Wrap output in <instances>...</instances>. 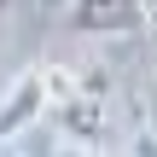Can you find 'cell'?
Returning <instances> with one entry per match:
<instances>
[{"label": "cell", "instance_id": "cell-6", "mask_svg": "<svg viewBox=\"0 0 157 157\" xmlns=\"http://www.w3.org/2000/svg\"><path fill=\"white\" fill-rule=\"evenodd\" d=\"M35 6H41V12H64V0H35Z\"/></svg>", "mask_w": 157, "mask_h": 157}, {"label": "cell", "instance_id": "cell-5", "mask_svg": "<svg viewBox=\"0 0 157 157\" xmlns=\"http://www.w3.org/2000/svg\"><path fill=\"white\" fill-rule=\"evenodd\" d=\"M146 105H151V117H146V122H157V70H151V82H146Z\"/></svg>", "mask_w": 157, "mask_h": 157}, {"label": "cell", "instance_id": "cell-3", "mask_svg": "<svg viewBox=\"0 0 157 157\" xmlns=\"http://www.w3.org/2000/svg\"><path fill=\"white\" fill-rule=\"evenodd\" d=\"M47 117V70H23L6 93H0V146H12L23 128H35Z\"/></svg>", "mask_w": 157, "mask_h": 157}, {"label": "cell", "instance_id": "cell-2", "mask_svg": "<svg viewBox=\"0 0 157 157\" xmlns=\"http://www.w3.org/2000/svg\"><path fill=\"white\" fill-rule=\"evenodd\" d=\"M64 23L76 35H93V41L140 35L146 29V0H64Z\"/></svg>", "mask_w": 157, "mask_h": 157}, {"label": "cell", "instance_id": "cell-4", "mask_svg": "<svg viewBox=\"0 0 157 157\" xmlns=\"http://www.w3.org/2000/svg\"><path fill=\"white\" fill-rule=\"evenodd\" d=\"M134 151H157V122H146V128L134 134Z\"/></svg>", "mask_w": 157, "mask_h": 157}, {"label": "cell", "instance_id": "cell-1", "mask_svg": "<svg viewBox=\"0 0 157 157\" xmlns=\"http://www.w3.org/2000/svg\"><path fill=\"white\" fill-rule=\"evenodd\" d=\"M47 70V117L64 146H105L111 122V70L93 58H64L41 64Z\"/></svg>", "mask_w": 157, "mask_h": 157}]
</instances>
